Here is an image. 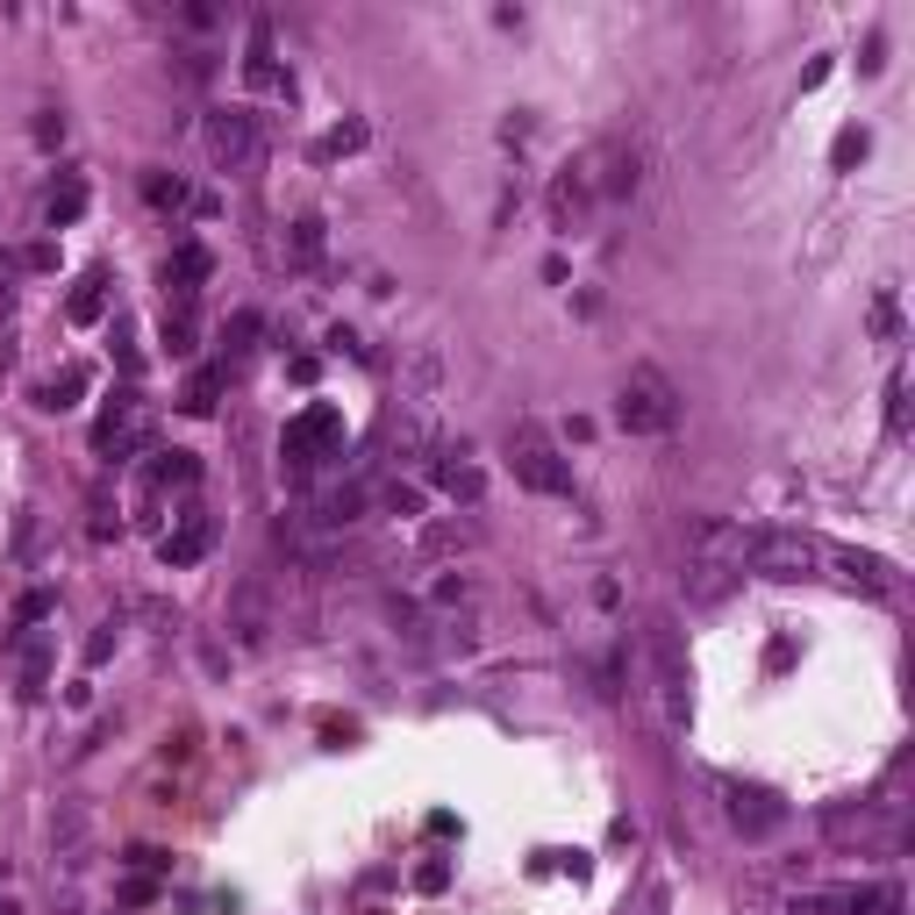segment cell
Returning <instances> with one entry per match:
<instances>
[{
	"label": "cell",
	"instance_id": "cell-1",
	"mask_svg": "<svg viewBox=\"0 0 915 915\" xmlns=\"http://www.w3.org/2000/svg\"><path fill=\"white\" fill-rule=\"evenodd\" d=\"M616 422L630 436H673L679 430V387L659 365H630V379L616 393Z\"/></svg>",
	"mask_w": 915,
	"mask_h": 915
},
{
	"label": "cell",
	"instance_id": "cell-2",
	"mask_svg": "<svg viewBox=\"0 0 915 915\" xmlns=\"http://www.w3.org/2000/svg\"><path fill=\"white\" fill-rule=\"evenodd\" d=\"M279 458H286V472H316L322 458H344V415H336L330 401H308L294 422H286Z\"/></svg>",
	"mask_w": 915,
	"mask_h": 915
},
{
	"label": "cell",
	"instance_id": "cell-3",
	"mask_svg": "<svg viewBox=\"0 0 915 915\" xmlns=\"http://www.w3.org/2000/svg\"><path fill=\"white\" fill-rule=\"evenodd\" d=\"M744 565L766 572V580H809V572L823 565V544L801 537V529H751Z\"/></svg>",
	"mask_w": 915,
	"mask_h": 915
},
{
	"label": "cell",
	"instance_id": "cell-4",
	"mask_svg": "<svg viewBox=\"0 0 915 915\" xmlns=\"http://www.w3.org/2000/svg\"><path fill=\"white\" fill-rule=\"evenodd\" d=\"M508 458H515V480H523L529 494H551V501L572 494V466L558 458V444L537 430V422H523V430L508 436Z\"/></svg>",
	"mask_w": 915,
	"mask_h": 915
},
{
	"label": "cell",
	"instance_id": "cell-5",
	"mask_svg": "<svg viewBox=\"0 0 915 915\" xmlns=\"http://www.w3.org/2000/svg\"><path fill=\"white\" fill-rule=\"evenodd\" d=\"M201 136H208V158H215L222 172H251L258 158H265V129H258L251 107H215Z\"/></svg>",
	"mask_w": 915,
	"mask_h": 915
},
{
	"label": "cell",
	"instance_id": "cell-6",
	"mask_svg": "<svg viewBox=\"0 0 915 915\" xmlns=\"http://www.w3.org/2000/svg\"><path fill=\"white\" fill-rule=\"evenodd\" d=\"M144 436H150V408H144L136 387H122L115 408L93 422V450H101V458H129V450H144Z\"/></svg>",
	"mask_w": 915,
	"mask_h": 915
},
{
	"label": "cell",
	"instance_id": "cell-7",
	"mask_svg": "<svg viewBox=\"0 0 915 915\" xmlns=\"http://www.w3.org/2000/svg\"><path fill=\"white\" fill-rule=\"evenodd\" d=\"M651 673H659V708H665V722L673 730H687V659H679V637L665 630H651Z\"/></svg>",
	"mask_w": 915,
	"mask_h": 915
},
{
	"label": "cell",
	"instance_id": "cell-8",
	"mask_svg": "<svg viewBox=\"0 0 915 915\" xmlns=\"http://www.w3.org/2000/svg\"><path fill=\"white\" fill-rule=\"evenodd\" d=\"M201 279H208V243H172L165 258V308H194L201 300Z\"/></svg>",
	"mask_w": 915,
	"mask_h": 915
},
{
	"label": "cell",
	"instance_id": "cell-9",
	"mask_svg": "<svg viewBox=\"0 0 915 915\" xmlns=\"http://www.w3.org/2000/svg\"><path fill=\"white\" fill-rule=\"evenodd\" d=\"M208 551H215V523H208L201 508H186V515H180V529H165V537H158V558H165L172 572L201 565Z\"/></svg>",
	"mask_w": 915,
	"mask_h": 915
},
{
	"label": "cell",
	"instance_id": "cell-10",
	"mask_svg": "<svg viewBox=\"0 0 915 915\" xmlns=\"http://www.w3.org/2000/svg\"><path fill=\"white\" fill-rule=\"evenodd\" d=\"M730 823L744 830V837H773V830L787 823V809L766 794V787H730Z\"/></svg>",
	"mask_w": 915,
	"mask_h": 915
},
{
	"label": "cell",
	"instance_id": "cell-11",
	"mask_svg": "<svg viewBox=\"0 0 915 915\" xmlns=\"http://www.w3.org/2000/svg\"><path fill=\"white\" fill-rule=\"evenodd\" d=\"M87 837H93V815L79 809V801H58V815H50V858H58V866H79V858H87Z\"/></svg>",
	"mask_w": 915,
	"mask_h": 915
},
{
	"label": "cell",
	"instance_id": "cell-12",
	"mask_svg": "<svg viewBox=\"0 0 915 915\" xmlns=\"http://www.w3.org/2000/svg\"><path fill=\"white\" fill-rule=\"evenodd\" d=\"M229 630H237V644H265L272 608H265V586H258V580L237 586V601H229Z\"/></svg>",
	"mask_w": 915,
	"mask_h": 915
},
{
	"label": "cell",
	"instance_id": "cell-13",
	"mask_svg": "<svg viewBox=\"0 0 915 915\" xmlns=\"http://www.w3.org/2000/svg\"><path fill=\"white\" fill-rule=\"evenodd\" d=\"M586 208H594V180H586V165H565V172H558V186H551V222L572 229Z\"/></svg>",
	"mask_w": 915,
	"mask_h": 915
},
{
	"label": "cell",
	"instance_id": "cell-14",
	"mask_svg": "<svg viewBox=\"0 0 915 915\" xmlns=\"http://www.w3.org/2000/svg\"><path fill=\"white\" fill-rule=\"evenodd\" d=\"M830 565H844V580L866 586V594H894V565L887 558H866V551H823Z\"/></svg>",
	"mask_w": 915,
	"mask_h": 915
},
{
	"label": "cell",
	"instance_id": "cell-15",
	"mask_svg": "<svg viewBox=\"0 0 915 915\" xmlns=\"http://www.w3.org/2000/svg\"><path fill=\"white\" fill-rule=\"evenodd\" d=\"M823 908H837V915H894L901 894H894V887H872V880H866V887H837Z\"/></svg>",
	"mask_w": 915,
	"mask_h": 915
},
{
	"label": "cell",
	"instance_id": "cell-16",
	"mask_svg": "<svg viewBox=\"0 0 915 915\" xmlns=\"http://www.w3.org/2000/svg\"><path fill=\"white\" fill-rule=\"evenodd\" d=\"M823 830L837 844H880L887 837V815H872V809H837V815H823Z\"/></svg>",
	"mask_w": 915,
	"mask_h": 915
},
{
	"label": "cell",
	"instance_id": "cell-17",
	"mask_svg": "<svg viewBox=\"0 0 915 915\" xmlns=\"http://www.w3.org/2000/svg\"><path fill=\"white\" fill-rule=\"evenodd\" d=\"M79 393H87V365H65V373H50L44 387H36V408L65 415V408H79Z\"/></svg>",
	"mask_w": 915,
	"mask_h": 915
},
{
	"label": "cell",
	"instance_id": "cell-18",
	"mask_svg": "<svg viewBox=\"0 0 915 915\" xmlns=\"http://www.w3.org/2000/svg\"><path fill=\"white\" fill-rule=\"evenodd\" d=\"M243 79H251L258 93H294V79H286L279 65H272V44H265V30L251 36V58H243Z\"/></svg>",
	"mask_w": 915,
	"mask_h": 915
},
{
	"label": "cell",
	"instance_id": "cell-19",
	"mask_svg": "<svg viewBox=\"0 0 915 915\" xmlns=\"http://www.w3.org/2000/svg\"><path fill=\"white\" fill-rule=\"evenodd\" d=\"M44 215H50V229H65V222H79L87 215V180L79 172H65L58 186H50V201H44Z\"/></svg>",
	"mask_w": 915,
	"mask_h": 915
},
{
	"label": "cell",
	"instance_id": "cell-20",
	"mask_svg": "<svg viewBox=\"0 0 915 915\" xmlns=\"http://www.w3.org/2000/svg\"><path fill=\"white\" fill-rule=\"evenodd\" d=\"M322 243H330V237H322V215H300V222L286 229V258H294L300 272H308V265H322Z\"/></svg>",
	"mask_w": 915,
	"mask_h": 915
},
{
	"label": "cell",
	"instance_id": "cell-21",
	"mask_svg": "<svg viewBox=\"0 0 915 915\" xmlns=\"http://www.w3.org/2000/svg\"><path fill=\"white\" fill-rule=\"evenodd\" d=\"M436 487H444L450 501H480L487 494V472L466 466V458H444V466H436Z\"/></svg>",
	"mask_w": 915,
	"mask_h": 915
},
{
	"label": "cell",
	"instance_id": "cell-22",
	"mask_svg": "<svg viewBox=\"0 0 915 915\" xmlns=\"http://www.w3.org/2000/svg\"><path fill=\"white\" fill-rule=\"evenodd\" d=\"M65 316H72V322H101V316H107V279H101V272H87V279L72 286Z\"/></svg>",
	"mask_w": 915,
	"mask_h": 915
},
{
	"label": "cell",
	"instance_id": "cell-23",
	"mask_svg": "<svg viewBox=\"0 0 915 915\" xmlns=\"http://www.w3.org/2000/svg\"><path fill=\"white\" fill-rule=\"evenodd\" d=\"M358 508H365V487H336V494L316 501V523L322 529H344V523H358Z\"/></svg>",
	"mask_w": 915,
	"mask_h": 915
},
{
	"label": "cell",
	"instance_id": "cell-24",
	"mask_svg": "<svg viewBox=\"0 0 915 915\" xmlns=\"http://www.w3.org/2000/svg\"><path fill=\"white\" fill-rule=\"evenodd\" d=\"M215 401H222V365L194 373V379H186V393H180V408H186V415H215Z\"/></svg>",
	"mask_w": 915,
	"mask_h": 915
},
{
	"label": "cell",
	"instance_id": "cell-25",
	"mask_svg": "<svg viewBox=\"0 0 915 915\" xmlns=\"http://www.w3.org/2000/svg\"><path fill=\"white\" fill-rule=\"evenodd\" d=\"M150 480H158V487H194V480H201L194 450H158V466H150Z\"/></svg>",
	"mask_w": 915,
	"mask_h": 915
},
{
	"label": "cell",
	"instance_id": "cell-26",
	"mask_svg": "<svg viewBox=\"0 0 915 915\" xmlns=\"http://www.w3.org/2000/svg\"><path fill=\"white\" fill-rule=\"evenodd\" d=\"M194 308H165V351L172 358H194Z\"/></svg>",
	"mask_w": 915,
	"mask_h": 915
},
{
	"label": "cell",
	"instance_id": "cell-27",
	"mask_svg": "<svg viewBox=\"0 0 915 915\" xmlns=\"http://www.w3.org/2000/svg\"><path fill=\"white\" fill-rule=\"evenodd\" d=\"M722 586H730V572H722V565H708V558H694V565H687V594L694 601H716Z\"/></svg>",
	"mask_w": 915,
	"mask_h": 915
},
{
	"label": "cell",
	"instance_id": "cell-28",
	"mask_svg": "<svg viewBox=\"0 0 915 915\" xmlns=\"http://www.w3.org/2000/svg\"><path fill=\"white\" fill-rule=\"evenodd\" d=\"M44 673H50V644H44V637H30V644H22V687H44Z\"/></svg>",
	"mask_w": 915,
	"mask_h": 915
},
{
	"label": "cell",
	"instance_id": "cell-29",
	"mask_svg": "<svg viewBox=\"0 0 915 915\" xmlns=\"http://www.w3.org/2000/svg\"><path fill=\"white\" fill-rule=\"evenodd\" d=\"M50 608H58V594H50V586H30V594H22V608H15V622L22 630H30V622H44Z\"/></svg>",
	"mask_w": 915,
	"mask_h": 915
},
{
	"label": "cell",
	"instance_id": "cell-30",
	"mask_svg": "<svg viewBox=\"0 0 915 915\" xmlns=\"http://www.w3.org/2000/svg\"><path fill=\"white\" fill-rule=\"evenodd\" d=\"M144 194L158 201V208H180V201H186V180H165V172H150V180H144Z\"/></svg>",
	"mask_w": 915,
	"mask_h": 915
},
{
	"label": "cell",
	"instance_id": "cell-31",
	"mask_svg": "<svg viewBox=\"0 0 915 915\" xmlns=\"http://www.w3.org/2000/svg\"><path fill=\"white\" fill-rule=\"evenodd\" d=\"M358 144H365V122H344V129L322 136V158H344V150H358Z\"/></svg>",
	"mask_w": 915,
	"mask_h": 915
},
{
	"label": "cell",
	"instance_id": "cell-32",
	"mask_svg": "<svg viewBox=\"0 0 915 915\" xmlns=\"http://www.w3.org/2000/svg\"><path fill=\"white\" fill-rule=\"evenodd\" d=\"M251 336H258V316L243 308V316H229V358H243L251 351Z\"/></svg>",
	"mask_w": 915,
	"mask_h": 915
},
{
	"label": "cell",
	"instance_id": "cell-33",
	"mask_svg": "<svg viewBox=\"0 0 915 915\" xmlns=\"http://www.w3.org/2000/svg\"><path fill=\"white\" fill-rule=\"evenodd\" d=\"M458 544H466V529H450V523H436L430 537H422V551L430 558H444V551H458Z\"/></svg>",
	"mask_w": 915,
	"mask_h": 915
},
{
	"label": "cell",
	"instance_id": "cell-34",
	"mask_svg": "<svg viewBox=\"0 0 915 915\" xmlns=\"http://www.w3.org/2000/svg\"><path fill=\"white\" fill-rule=\"evenodd\" d=\"M872 330H880V336H901V308H894V294L872 300Z\"/></svg>",
	"mask_w": 915,
	"mask_h": 915
},
{
	"label": "cell",
	"instance_id": "cell-35",
	"mask_svg": "<svg viewBox=\"0 0 915 915\" xmlns=\"http://www.w3.org/2000/svg\"><path fill=\"white\" fill-rule=\"evenodd\" d=\"M387 508H393V515H422V487H401V480H393V487H387Z\"/></svg>",
	"mask_w": 915,
	"mask_h": 915
},
{
	"label": "cell",
	"instance_id": "cell-36",
	"mask_svg": "<svg viewBox=\"0 0 915 915\" xmlns=\"http://www.w3.org/2000/svg\"><path fill=\"white\" fill-rule=\"evenodd\" d=\"M115 358H122V373L144 365V358H136V330H129V322H115Z\"/></svg>",
	"mask_w": 915,
	"mask_h": 915
},
{
	"label": "cell",
	"instance_id": "cell-37",
	"mask_svg": "<svg viewBox=\"0 0 915 915\" xmlns=\"http://www.w3.org/2000/svg\"><path fill=\"white\" fill-rule=\"evenodd\" d=\"M830 158H837V165H851V158H866V129H844V136H837V150H830Z\"/></svg>",
	"mask_w": 915,
	"mask_h": 915
},
{
	"label": "cell",
	"instance_id": "cell-38",
	"mask_svg": "<svg viewBox=\"0 0 915 915\" xmlns=\"http://www.w3.org/2000/svg\"><path fill=\"white\" fill-rule=\"evenodd\" d=\"M107 651H115V622H107V630H93V637H87V665H101Z\"/></svg>",
	"mask_w": 915,
	"mask_h": 915
},
{
	"label": "cell",
	"instance_id": "cell-39",
	"mask_svg": "<svg viewBox=\"0 0 915 915\" xmlns=\"http://www.w3.org/2000/svg\"><path fill=\"white\" fill-rule=\"evenodd\" d=\"M444 880H450V866H444V858H430V866L415 872V887H422V894H436V887H444Z\"/></svg>",
	"mask_w": 915,
	"mask_h": 915
},
{
	"label": "cell",
	"instance_id": "cell-40",
	"mask_svg": "<svg viewBox=\"0 0 915 915\" xmlns=\"http://www.w3.org/2000/svg\"><path fill=\"white\" fill-rule=\"evenodd\" d=\"M8 300H15V294H8V279H0V316H8Z\"/></svg>",
	"mask_w": 915,
	"mask_h": 915
}]
</instances>
